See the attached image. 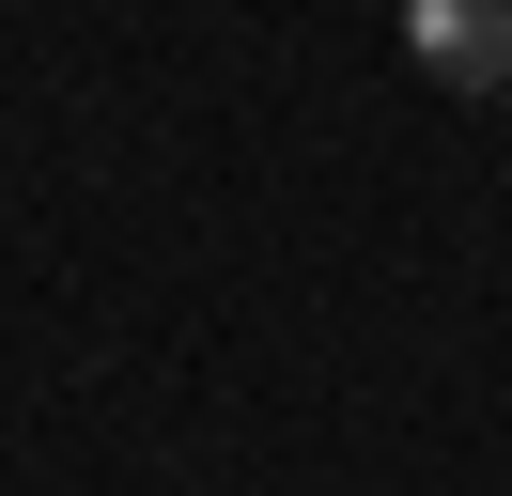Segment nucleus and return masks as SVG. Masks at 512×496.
Returning a JSON list of instances; mask_svg holds the SVG:
<instances>
[{
    "mask_svg": "<svg viewBox=\"0 0 512 496\" xmlns=\"http://www.w3.org/2000/svg\"><path fill=\"white\" fill-rule=\"evenodd\" d=\"M404 62L435 93H512V0H404Z\"/></svg>",
    "mask_w": 512,
    "mask_h": 496,
    "instance_id": "obj_1",
    "label": "nucleus"
}]
</instances>
